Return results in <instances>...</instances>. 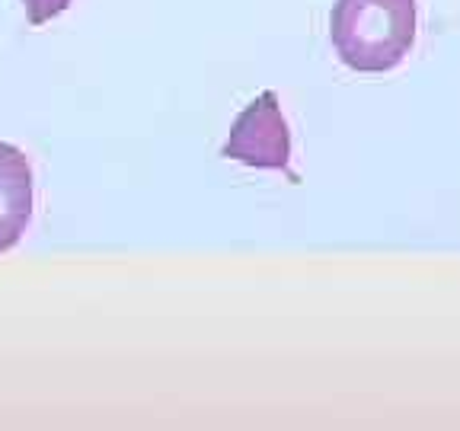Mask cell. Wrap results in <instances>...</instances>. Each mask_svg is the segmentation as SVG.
Returning a JSON list of instances; mask_svg holds the SVG:
<instances>
[{
	"mask_svg": "<svg viewBox=\"0 0 460 431\" xmlns=\"http://www.w3.org/2000/svg\"><path fill=\"white\" fill-rule=\"evenodd\" d=\"M330 39L345 67L394 71L416 42V0H336Z\"/></svg>",
	"mask_w": 460,
	"mask_h": 431,
	"instance_id": "obj_1",
	"label": "cell"
},
{
	"mask_svg": "<svg viewBox=\"0 0 460 431\" xmlns=\"http://www.w3.org/2000/svg\"><path fill=\"white\" fill-rule=\"evenodd\" d=\"M29 10V26H42L51 16H58L61 10H67L71 0H22Z\"/></svg>",
	"mask_w": 460,
	"mask_h": 431,
	"instance_id": "obj_4",
	"label": "cell"
},
{
	"mask_svg": "<svg viewBox=\"0 0 460 431\" xmlns=\"http://www.w3.org/2000/svg\"><path fill=\"white\" fill-rule=\"evenodd\" d=\"M32 221V166L13 144L0 141V252H10Z\"/></svg>",
	"mask_w": 460,
	"mask_h": 431,
	"instance_id": "obj_3",
	"label": "cell"
},
{
	"mask_svg": "<svg viewBox=\"0 0 460 431\" xmlns=\"http://www.w3.org/2000/svg\"><path fill=\"white\" fill-rule=\"evenodd\" d=\"M221 157L237 160L243 166H259V170L291 172L288 170V163H291V131H288L279 96L272 90L259 93L237 115V122L230 128V137L221 147Z\"/></svg>",
	"mask_w": 460,
	"mask_h": 431,
	"instance_id": "obj_2",
	"label": "cell"
}]
</instances>
